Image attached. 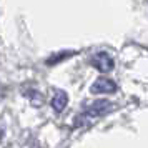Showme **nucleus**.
I'll return each mask as SVG.
<instances>
[{"mask_svg":"<svg viewBox=\"0 0 148 148\" xmlns=\"http://www.w3.org/2000/svg\"><path fill=\"white\" fill-rule=\"evenodd\" d=\"M73 53H75L73 50H68V52H58V53L50 55V58H47V65H57L58 62L65 60V58H68L70 55H73Z\"/></svg>","mask_w":148,"mask_h":148,"instance_id":"obj_5","label":"nucleus"},{"mask_svg":"<svg viewBox=\"0 0 148 148\" xmlns=\"http://www.w3.org/2000/svg\"><path fill=\"white\" fill-rule=\"evenodd\" d=\"M92 65H93L97 70H100V72H112L113 70V58L110 57L108 53L105 52H100V53L93 55V58H92Z\"/></svg>","mask_w":148,"mask_h":148,"instance_id":"obj_2","label":"nucleus"},{"mask_svg":"<svg viewBox=\"0 0 148 148\" xmlns=\"http://www.w3.org/2000/svg\"><path fill=\"white\" fill-rule=\"evenodd\" d=\"M90 92L92 93H113V92H116V83L108 78H98L92 85Z\"/></svg>","mask_w":148,"mask_h":148,"instance_id":"obj_3","label":"nucleus"},{"mask_svg":"<svg viewBox=\"0 0 148 148\" xmlns=\"http://www.w3.org/2000/svg\"><path fill=\"white\" fill-rule=\"evenodd\" d=\"M112 108V103L107 100H97L93 101L90 107L80 115V116H77V120H75V125H83V123H88L90 120H93L97 116H100V115H105Z\"/></svg>","mask_w":148,"mask_h":148,"instance_id":"obj_1","label":"nucleus"},{"mask_svg":"<svg viewBox=\"0 0 148 148\" xmlns=\"http://www.w3.org/2000/svg\"><path fill=\"white\" fill-rule=\"evenodd\" d=\"M68 103V97L65 92H62V90H57L52 97V108H53L55 112H62L63 108L67 107Z\"/></svg>","mask_w":148,"mask_h":148,"instance_id":"obj_4","label":"nucleus"}]
</instances>
